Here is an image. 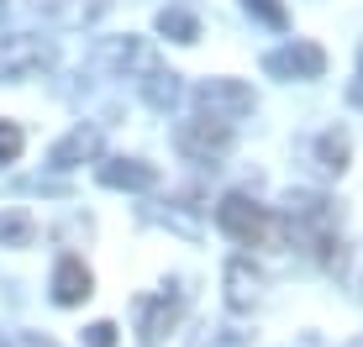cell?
Masks as SVG:
<instances>
[{
  "label": "cell",
  "instance_id": "4fadbf2b",
  "mask_svg": "<svg viewBox=\"0 0 363 347\" xmlns=\"http://www.w3.org/2000/svg\"><path fill=\"white\" fill-rule=\"evenodd\" d=\"M316 164L327 174H342L347 169V132L342 127H332V132H321V137H316Z\"/></svg>",
  "mask_w": 363,
  "mask_h": 347
},
{
  "label": "cell",
  "instance_id": "9a60e30c",
  "mask_svg": "<svg viewBox=\"0 0 363 347\" xmlns=\"http://www.w3.org/2000/svg\"><path fill=\"white\" fill-rule=\"evenodd\" d=\"M37 227L27 210H0V247H32Z\"/></svg>",
  "mask_w": 363,
  "mask_h": 347
},
{
  "label": "cell",
  "instance_id": "2e32d148",
  "mask_svg": "<svg viewBox=\"0 0 363 347\" xmlns=\"http://www.w3.org/2000/svg\"><path fill=\"white\" fill-rule=\"evenodd\" d=\"M158 32H164V37H174V42H195V37H200V21L190 16V11H164V16H158Z\"/></svg>",
  "mask_w": 363,
  "mask_h": 347
},
{
  "label": "cell",
  "instance_id": "5b68a950",
  "mask_svg": "<svg viewBox=\"0 0 363 347\" xmlns=\"http://www.w3.org/2000/svg\"><path fill=\"white\" fill-rule=\"evenodd\" d=\"M264 69L274 74V79H321V69H327V53H321L316 42H290V47H279V53H269L264 58Z\"/></svg>",
  "mask_w": 363,
  "mask_h": 347
},
{
  "label": "cell",
  "instance_id": "ac0fdd59",
  "mask_svg": "<svg viewBox=\"0 0 363 347\" xmlns=\"http://www.w3.org/2000/svg\"><path fill=\"white\" fill-rule=\"evenodd\" d=\"M21 147H27V132H21L16 121H0V169H6V164H16V158H21Z\"/></svg>",
  "mask_w": 363,
  "mask_h": 347
},
{
  "label": "cell",
  "instance_id": "277c9868",
  "mask_svg": "<svg viewBox=\"0 0 363 347\" xmlns=\"http://www.w3.org/2000/svg\"><path fill=\"white\" fill-rule=\"evenodd\" d=\"M195 101L211 110V121H232L237 116H247V110H253V90H247V84H237V79H206L195 90Z\"/></svg>",
  "mask_w": 363,
  "mask_h": 347
},
{
  "label": "cell",
  "instance_id": "d6986e66",
  "mask_svg": "<svg viewBox=\"0 0 363 347\" xmlns=\"http://www.w3.org/2000/svg\"><path fill=\"white\" fill-rule=\"evenodd\" d=\"M242 6L253 11L258 21H269V27H279V32L290 27V16H284V6H279V0H242Z\"/></svg>",
  "mask_w": 363,
  "mask_h": 347
},
{
  "label": "cell",
  "instance_id": "3957f363",
  "mask_svg": "<svg viewBox=\"0 0 363 347\" xmlns=\"http://www.w3.org/2000/svg\"><path fill=\"white\" fill-rule=\"evenodd\" d=\"M179 147L190 158H200V164H211V158H221L232 147V127L227 121H211V116H190V121H179Z\"/></svg>",
  "mask_w": 363,
  "mask_h": 347
},
{
  "label": "cell",
  "instance_id": "8fae6325",
  "mask_svg": "<svg viewBox=\"0 0 363 347\" xmlns=\"http://www.w3.org/2000/svg\"><path fill=\"white\" fill-rule=\"evenodd\" d=\"M100 179H106L111 190H153L158 169L153 164H137V158H111V164L100 169Z\"/></svg>",
  "mask_w": 363,
  "mask_h": 347
},
{
  "label": "cell",
  "instance_id": "ffe728a7",
  "mask_svg": "<svg viewBox=\"0 0 363 347\" xmlns=\"http://www.w3.org/2000/svg\"><path fill=\"white\" fill-rule=\"evenodd\" d=\"M84 342L90 347H116V326H111V321H95V326L84 331Z\"/></svg>",
  "mask_w": 363,
  "mask_h": 347
},
{
  "label": "cell",
  "instance_id": "7c38bea8",
  "mask_svg": "<svg viewBox=\"0 0 363 347\" xmlns=\"http://www.w3.org/2000/svg\"><path fill=\"white\" fill-rule=\"evenodd\" d=\"M227 300H232V311H247V305L258 300V274H253V263H247V258L227 263Z\"/></svg>",
  "mask_w": 363,
  "mask_h": 347
},
{
  "label": "cell",
  "instance_id": "7402d4cb",
  "mask_svg": "<svg viewBox=\"0 0 363 347\" xmlns=\"http://www.w3.org/2000/svg\"><path fill=\"white\" fill-rule=\"evenodd\" d=\"M0 16H6V0H0Z\"/></svg>",
  "mask_w": 363,
  "mask_h": 347
},
{
  "label": "cell",
  "instance_id": "e0dca14e",
  "mask_svg": "<svg viewBox=\"0 0 363 347\" xmlns=\"http://www.w3.org/2000/svg\"><path fill=\"white\" fill-rule=\"evenodd\" d=\"M190 347H247V331H237V326H200Z\"/></svg>",
  "mask_w": 363,
  "mask_h": 347
},
{
  "label": "cell",
  "instance_id": "ba28073f",
  "mask_svg": "<svg viewBox=\"0 0 363 347\" xmlns=\"http://www.w3.org/2000/svg\"><path fill=\"white\" fill-rule=\"evenodd\" d=\"M84 158H100V127H74L69 137L48 153V164L53 169H79Z\"/></svg>",
  "mask_w": 363,
  "mask_h": 347
},
{
  "label": "cell",
  "instance_id": "5bb4252c",
  "mask_svg": "<svg viewBox=\"0 0 363 347\" xmlns=\"http://www.w3.org/2000/svg\"><path fill=\"white\" fill-rule=\"evenodd\" d=\"M143 95H147V106L169 110L174 101H179V74H164V69H147V79H143Z\"/></svg>",
  "mask_w": 363,
  "mask_h": 347
},
{
  "label": "cell",
  "instance_id": "9c48e42d",
  "mask_svg": "<svg viewBox=\"0 0 363 347\" xmlns=\"http://www.w3.org/2000/svg\"><path fill=\"white\" fill-rule=\"evenodd\" d=\"M37 11L58 27H90L106 16V0H37Z\"/></svg>",
  "mask_w": 363,
  "mask_h": 347
},
{
  "label": "cell",
  "instance_id": "8992f818",
  "mask_svg": "<svg viewBox=\"0 0 363 347\" xmlns=\"http://www.w3.org/2000/svg\"><path fill=\"white\" fill-rule=\"evenodd\" d=\"M137 337H143L147 347L153 342H164V331L179 321V311H184V300L179 295H137Z\"/></svg>",
  "mask_w": 363,
  "mask_h": 347
},
{
  "label": "cell",
  "instance_id": "6da1fadb",
  "mask_svg": "<svg viewBox=\"0 0 363 347\" xmlns=\"http://www.w3.org/2000/svg\"><path fill=\"white\" fill-rule=\"evenodd\" d=\"M216 227L232 232L237 242H253V247L279 242V216H269V210L253 205L247 195H227V200L216 205Z\"/></svg>",
  "mask_w": 363,
  "mask_h": 347
},
{
  "label": "cell",
  "instance_id": "52a82bcc",
  "mask_svg": "<svg viewBox=\"0 0 363 347\" xmlns=\"http://www.w3.org/2000/svg\"><path fill=\"white\" fill-rule=\"evenodd\" d=\"M95 64L100 69H153V53H147V42H137V37H111V42H100L95 47Z\"/></svg>",
  "mask_w": 363,
  "mask_h": 347
},
{
  "label": "cell",
  "instance_id": "7a4b0ae2",
  "mask_svg": "<svg viewBox=\"0 0 363 347\" xmlns=\"http://www.w3.org/2000/svg\"><path fill=\"white\" fill-rule=\"evenodd\" d=\"M53 64V42L32 32H16V37H0V79H27V74Z\"/></svg>",
  "mask_w": 363,
  "mask_h": 347
},
{
  "label": "cell",
  "instance_id": "30bf717a",
  "mask_svg": "<svg viewBox=\"0 0 363 347\" xmlns=\"http://www.w3.org/2000/svg\"><path fill=\"white\" fill-rule=\"evenodd\" d=\"M90 268L79 263V258H58V268H53V300L58 305H79L84 295H90Z\"/></svg>",
  "mask_w": 363,
  "mask_h": 347
},
{
  "label": "cell",
  "instance_id": "44dd1931",
  "mask_svg": "<svg viewBox=\"0 0 363 347\" xmlns=\"http://www.w3.org/2000/svg\"><path fill=\"white\" fill-rule=\"evenodd\" d=\"M347 101H353V106L363 110V53H358V79H353V84H347Z\"/></svg>",
  "mask_w": 363,
  "mask_h": 347
}]
</instances>
